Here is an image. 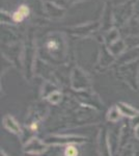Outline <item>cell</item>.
<instances>
[{
    "instance_id": "6da1fadb",
    "label": "cell",
    "mask_w": 139,
    "mask_h": 156,
    "mask_svg": "<svg viewBox=\"0 0 139 156\" xmlns=\"http://www.w3.org/2000/svg\"><path fill=\"white\" fill-rule=\"evenodd\" d=\"M29 9L26 5H21L12 15V19L15 22H21L28 16Z\"/></svg>"
},
{
    "instance_id": "7a4b0ae2",
    "label": "cell",
    "mask_w": 139,
    "mask_h": 156,
    "mask_svg": "<svg viewBox=\"0 0 139 156\" xmlns=\"http://www.w3.org/2000/svg\"><path fill=\"white\" fill-rule=\"evenodd\" d=\"M77 155V151L74 147H70L67 150V156H76Z\"/></svg>"
},
{
    "instance_id": "3957f363",
    "label": "cell",
    "mask_w": 139,
    "mask_h": 156,
    "mask_svg": "<svg viewBox=\"0 0 139 156\" xmlns=\"http://www.w3.org/2000/svg\"><path fill=\"white\" fill-rule=\"evenodd\" d=\"M51 47H54V48H55V47H56V45H55V43L54 42H51V43H49V48H51ZM52 49V48H51Z\"/></svg>"
}]
</instances>
